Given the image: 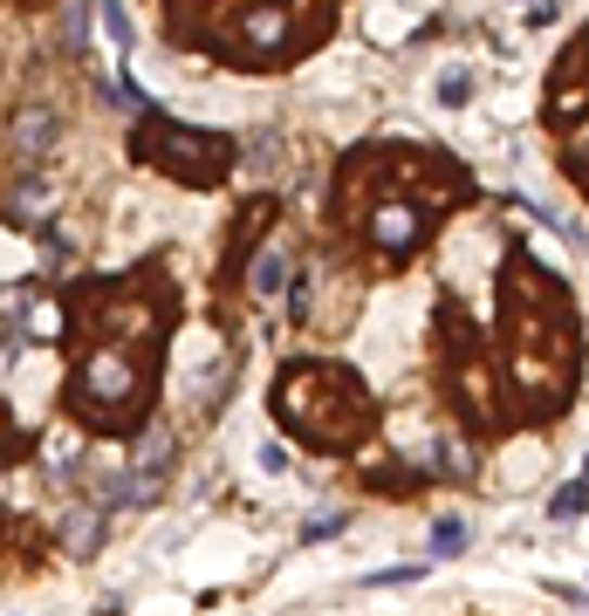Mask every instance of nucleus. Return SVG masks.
I'll return each mask as SVG.
<instances>
[{
	"label": "nucleus",
	"instance_id": "obj_1",
	"mask_svg": "<svg viewBox=\"0 0 589 616\" xmlns=\"http://www.w3.org/2000/svg\"><path fill=\"white\" fill-rule=\"evenodd\" d=\"M274 418L302 446H322V452H343L370 432L363 390H357V377H343L336 363H295L289 377L274 384Z\"/></svg>",
	"mask_w": 589,
	"mask_h": 616
},
{
	"label": "nucleus",
	"instance_id": "obj_2",
	"mask_svg": "<svg viewBox=\"0 0 589 616\" xmlns=\"http://www.w3.org/2000/svg\"><path fill=\"white\" fill-rule=\"evenodd\" d=\"M130 151H138L144 165L171 171V179H185V185H220V171L233 165L227 138H213V130H179L165 117H144L138 138H130Z\"/></svg>",
	"mask_w": 589,
	"mask_h": 616
},
{
	"label": "nucleus",
	"instance_id": "obj_3",
	"mask_svg": "<svg viewBox=\"0 0 589 616\" xmlns=\"http://www.w3.org/2000/svg\"><path fill=\"white\" fill-rule=\"evenodd\" d=\"M370 240H377L384 254H411L425 240V206L411 200H377L370 206Z\"/></svg>",
	"mask_w": 589,
	"mask_h": 616
},
{
	"label": "nucleus",
	"instance_id": "obj_4",
	"mask_svg": "<svg viewBox=\"0 0 589 616\" xmlns=\"http://www.w3.org/2000/svg\"><path fill=\"white\" fill-rule=\"evenodd\" d=\"M55 138H62V117H55L49 103H28V110L14 117V158H21V165L49 158V151H55Z\"/></svg>",
	"mask_w": 589,
	"mask_h": 616
},
{
	"label": "nucleus",
	"instance_id": "obj_5",
	"mask_svg": "<svg viewBox=\"0 0 589 616\" xmlns=\"http://www.w3.org/2000/svg\"><path fill=\"white\" fill-rule=\"evenodd\" d=\"M49 206H55V185H49V179H21L14 200H8V219H14V227H41Z\"/></svg>",
	"mask_w": 589,
	"mask_h": 616
},
{
	"label": "nucleus",
	"instance_id": "obj_6",
	"mask_svg": "<svg viewBox=\"0 0 589 616\" xmlns=\"http://www.w3.org/2000/svg\"><path fill=\"white\" fill-rule=\"evenodd\" d=\"M62 541L90 555V548H97V508H69V521H62Z\"/></svg>",
	"mask_w": 589,
	"mask_h": 616
},
{
	"label": "nucleus",
	"instance_id": "obj_7",
	"mask_svg": "<svg viewBox=\"0 0 589 616\" xmlns=\"http://www.w3.org/2000/svg\"><path fill=\"white\" fill-rule=\"evenodd\" d=\"M582 508H589V487H562V493L549 500V514H555V521H576Z\"/></svg>",
	"mask_w": 589,
	"mask_h": 616
},
{
	"label": "nucleus",
	"instance_id": "obj_8",
	"mask_svg": "<svg viewBox=\"0 0 589 616\" xmlns=\"http://www.w3.org/2000/svg\"><path fill=\"white\" fill-rule=\"evenodd\" d=\"M274 288H281V254H268V260L254 268V295H274Z\"/></svg>",
	"mask_w": 589,
	"mask_h": 616
},
{
	"label": "nucleus",
	"instance_id": "obj_9",
	"mask_svg": "<svg viewBox=\"0 0 589 616\" xmlns=\"http://www.w3.org/2000/svg\"><path fill=\"white\" fill-rule=\"evenodd\" d=\"M103 28H111V41H124V49H130V21H124V8H103Z\"/></svg>",
	"mask_w": 589,
	"mask_h": 616
},
{
	"label": "nucleus",
	"instance_id": "obj_10",
	"mask_svg": "<svg viewBox=\"0 0 589 616\" xmlns=\"http://www.w3.org/2000/svg\"><path fill=\"white\" fill-rule=\"evenodd\" d=\"M466 90H473L466 76H446V82H439V97H446V103H466Z\"/></svg>",
	"mask_w": 589,
	"mask_h": 616
},
{
	"label": "nucleus",
	"instance_id": "obj_11",
	"mask_svg": "<svg viewBox=\"0 0 589 616\" xmlns=\"http://www.w3.org/2000/svg\"><path fill=\"white\" fill-rule=\"evenodd\" d=\"M439 548H466V521H446L439 527Z\"/></svg>",
	"mask_w": 589,
	"mask_h": 616
},
{
	"label": "nucleus",
	"instance_id": "obj_12",
	"mask_svg": "<svg viewBox=\"0 0 589 616\" xmlns=\"http://www.w3.org/2000/svg\"><path fill=\"white\" fill-rule=\"evenodd\" d=\"M582 487H589V466H582Z\"/></svg>",
	"mask_w": 589,
	"mask_h": 616
}]
</instances>
